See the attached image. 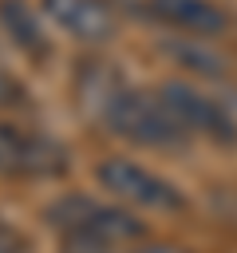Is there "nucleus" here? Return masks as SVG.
<instances>
[{
	"mask_svg": "<svg viewBox=\"0 0 237 253\" xmlns=\"http://www.w3.org/2000/svg\"><path fill=\"white\" fill-rule=\"evenodd\" d=\"M40 12L79 43H107L118 32V20L107 0H40Z\"/></svg>",
	"mask_w": 237,
	"mask_h": 253,
	"instance_id": "obj_7",
	"label": "nucleus"
},
{
	"mask_svg": "<svg viewBox=\"0 0 237 253\" xmlns=\"http://www.w3.org/2000/svg\"><path fill=\"white\" fill-rule=\"evenodd\" d=\"M158 99L166 103V111L178 119V126L194 138H209L217 146H233L237 142V119L205 91H198L186 79H166L158 87Z\"/></svg>",
	"mask_w": 237,
	"mask_h": 253,
	"instance_id": "obj_5",
	"label": "nucleus"
},
{
	"mask_svg": "<svg viewBox=\"0 0 237 253\" xmlns=\"http://www.w3.org/2000/svg\"><path fill=\"white\" fill-rule=\"evenodd\" d=\"M99 115L111 134H118L122 142L142 146V150H174V146L190 142V134L178 126V119L158 99V91L146 95L126 83H115L107 91V99L99 103Z\"/></svg>",
	"mask_w": 237,
	"mask_h": 253,
	"instance_id": "obj_1",
	"label": "nucleus"
},
{
	"mask_svg": "<svg viewBox=\"0 0 237 253\" xmlns=\"http://www.w3.org/2000/svg\"><path fill=\"white\" fill-rule=\"evenodd\" d=\"M142 253H182V249H166V245H154V249H142Z\"/></svg>",
	"mask_w": 237,
	"mask_h": 253,
	"instance_id": "obj_13",
	"label": "nucleus"
},
{
	"mask_svg": "<svg viewBox=\"0 0 237 253\" xmlns=\"http://www.w3.org/2000/svg\"><path fill=\"white\" fill-rule=\"evenodd\" d=\"M0 28L4 36L16 43V51H24L28 59H47L51 43H47V32L40 24V16L24 4V0H0Z\"/></svg>",
	"mask_w": 237,
	"mask_h": 253,
	"instance_id": "obj_8",
	"label": "nucleus"
},
{
	"mask_svg": "<svg viewBox=\"0 0 237 253\" xmlns=\"http://www.w3.org/2000/svg\"><path fill=\"white\" fill-rule=\"evenodd\" d=\"M63 253H126L122 241L107 237H63Z\"/></svg>",
	"mask_w": 237,
	"mask_h": 253,
	"instance_id": "obj_10",
	"label": "nucleus"
},
{
	"mask_svg": "<svg viewBox=\"0 0 237 253\" xmlns=\"http://www.w3.org/2000/svg\"><path fill=\"white\" fill-rule=\"evenodd\" d=\"M43 217L51 221V229L59 237H107V241H138L142 237V221L126 210V206H111L87 194H63L55 198Z\"/></svg>",
	"mask_w": 237,
	"mask_h": 253,
	"instance_id": "obj_2",
	"label": "nucleus"
},
{
	"mask_svg": "<svg viewBox=\"0 0 237 253\" xmlns=\"http://www.w3.org/2000/svg\"><path fill=\"white\" fill-rule=\"evenodd\" d=\"M63 170H67V150L59 138L28 123L0 119V178L47 182V178H59Z\"/></svg>",
	"mask_w": 237,
	"mask_h": 253,
	"instance_id": "obj_3",
	"label": "nucleus"
},
{
	"mask_svg": "<svg viewBox=\"0 0 237 253\" xmlns=\"http://www.w3.org/2000/svg\"><path fill=\"white\" fill-rule=\"evenodd\" d=\"M158 47H162L174 63H182L186 71H194V75H205V79H221V75H225V59L209 47V40L174 36V40H162Z\"/></svg>",
	"mask_w": 237,
	"mask_h": 253,
	"instance_id": "obj_9",
	"label": "nucleus"
},
{
	"mask_svg": "<svg viewBox=\"0 0 237 253\" xmlns=\"http://www.w3.org/2000/svg\"><path fill=\"white\" fill-rule=\"evenodd\" d=\"M16 99H20V83H16V79L0 67V107H12Z\"/></svg>",
	"mask_w": 237,
	"mask_h": 253,
	"instance_id": "obj_12",
	"label": "nucleus"
},
{
	"mask_svg": "<svg viewBox=\"0 0 237 253\" xmlns=\"http://www.w3.org/2000/svg\"><path fill=\"white\" fill-rule=\"evenodd\" d=\"M95 178H99V186L107 190V198H115V202H122V206H134V210L174 213V210L186 206L182 190H178L170 178L154 174L150 166H142V162H134V158H103V162L95 166Z\"/></svg>",
	"mask_w": 237,
	"mask_h": 253,
	"instance_id": "obj_4",
	"label": "nucleus"
},
{
	"mask_svg": "<svg viewBox=\"0 0 237 253\" xmlns=\"http://www.w3.org/2000/svg\"><path fill=\"white\" fill-rule=\"evenodd\" d=\"M0 253H28L24 237H20V233H12L4 221H0Z\"/></svg>",
	"mask_w": 237,
	"mask_h": 253,
	"instance_id": "obj_11",
	"label": "nucleus"
},
{
	"mask_svg": "<svg viewBox=\"0 0 237 253\" xmlns=\"http://www.w3.org/2000/svg\"><path fill=\"white\" fill-rule=\"evenodd\" d=\"M146 16L166 32L194 40H217L229 32V12L217 0H146Z\"/></svg>",
	"mask_w": 237,
	"mask_h": 253,
	"instance_id": "obj_6",
	"label": "nucleus"
}]
</instances>
